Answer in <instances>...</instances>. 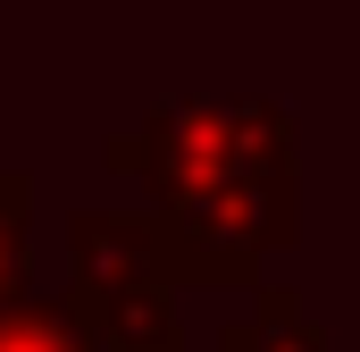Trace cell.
<instances>
[{
  "instance_id": "277c9868",
  "label": "cell",
  "mask_w": 360,
  "mask_h": 352,
  "mask_svg": "<svg viewBox=\"0 0 360 352\" xmlns=\"http://www.w3.org/2000/svg\"><path fill=\"white\" fill-rule=\"evenodd\" d=\"M0 352H101V336L68 294H17L0 302Z\"/></svg>"
},
{
  "instance_id": "7a4b0ae2",
  "label": "cell",
  "mask_w": 360,
  "mask_h": 352,
  "mask_svg": "<svg viewBox=\"0 0 360 352\" xmlns=\"http://www.w3.org/2000/svg\"><path fill=\"white\" fill-rule=\"evenodd\" d=\"M134 294H176L151 210H68V302L109 310Z\"/></svg>"
},
{
  "instance_id": "6da1fadb",
  "label": "cell",
  "mask_w": 360,
  "mask_h": 352,
  "mask_svg": "<svg viewBox=\"0 0 360 352\" xmlns=\"http://www.w3.org/2000/svg\"><path fill=\"white\" fill-rule=\"evenodd\" d=\"M101 160L143 176L176 285H252L269 252L302 235V151L285 101L176 92L143 126L109 134Z\"/></svg>"
},
{
  "instance_id": "5b68a950",
  "label": "cell",
  "mask_w": 360,
  "mask_h": 352,
  "mask_svg": "<svg viewBox=\"0 0 360 352\" xmlns=\"http://www.w3.org/2000/svg\"><path fill=\"white\" fill-rule=\"evenodd\" d=\"M34 294V176L0 168V302Z\"/></svg>"
},
{
  "instance_id": "3957f363",
  "label": "cell",
  "mask_w": 360,
  "mask_h": 352,
  "mask_svg": "<svg viewBox=\"0 0 360 352\" xmlns=\"http://www.w3.org/2000/svg\"><path fill=\"white\" fill-rule=\"evenodd\" d=\"M218 352H327V336H319V319L302 310L293 285H260V302L218 327Z\"/></svg>"
}]
</instances>
